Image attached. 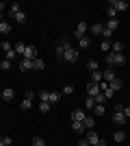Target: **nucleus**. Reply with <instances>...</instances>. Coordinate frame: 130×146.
Returning <instances> with one entry per match:
<instances>
[{"instance_id": "1", "label": "nucleus", "mask_w": 130, "mask_h": 146, "mask_svg": "<svg viewBox=\"0 0 130 146\" xmlns=\"http://www.w3.org/2000/svg\"><path fill=\"white\" fill-rule=\"evenodd\" d=\"M106 63H108V68H113V66H124L126 63V57H124V52H106Z\"/></svg>"}, {"instance_id": "2", "label": "nucleus", "mask_w": 130, "mask_h": 146, "mask_svg": "<svg viewBox=\"0 0 130 146\" xmlns=\"http://www.w3.org/2000/svg\"><path fill=\"white\" fill-rule=\"evenodd\" d=\"M87 31H89V24H85V22H80V24L76 26V31H74V37H76V39H82V37L87 35Z\"/></svg>"}, {"instance_id": "3", "label": "nucleus", "mask_w": 130, "mask_h": 146, "mask_svg": "<svg viewBox=\"0 0 130 146\" xmlns=\"http://www.w3.org/2000/svg\"><path fill=\"white\" fill-rule=\"evenodd\" d=\"M22 59H37V48H35V46H26V50H24V57H22Z\"/></svg>"}, {"instance_id": "4", "label": "nucleus", "mask_w": 130, "mask_h": 146, "mask_svg": "<svg viewBox=\"0 0 130 146\" xmlns=\"http://www.w3.org/2000/svg\"><path fill=\"white\" fill-rule=\"evenodd\" d=\"M115 79H117V74H115L113 68H108V70L102 72V81H106V83H111V81H115Z\"/></svg>"}, {"instance_id": "5", "label": "nucleus", "mask_w": 130, "mask_h": 146, "mask_svg": "<svg viewBox=\"0 0 130 146\" xmlns=\"http://www.w3.org/2000/svg\"><path fill=\"white\" fill-rule=\"evenodd\" d=\"M113 122H115L117 127H124L126 122H128V118H126L124 113H119V111H115V113H113Z\"/></svg>"}, {"instance_id": "6", "label": "nucleus", "mask_w": 130, "mask_h": 146, "mask_svg": "<svg viewBox=\"0 0 130 146\" xmlns=\"http://www.w3.org/2000/svg\"><path fill=\"white\" fill-rule=\"evenodd\" d=\"M65 61H69V63H74V61H78V50L76 48H69L67 52H65V57H63Z\"/></svg>"}, {"instance_id": "7", "label": "nucleus", "mask_w": 130, "mask_h": 146, "mask_svg": "<svg viewBox=\"0 0 130 146\" xmlns=\"http://www.w3.org/2000/svg\"><path fill=\"white\" fill-rule=\"evenodd\" d=\"M111 7L115 11H124V9H128V2H126V0H113Z\"/></svg>"}, {"instance_id": "8", "label": "nucleus", "mask_w": 130, "mask_h": 146, "mask_svg": "<svg viewBox=\"0 0 130 146\" xmlns=\"http://www.w3.org/2000/svg\"><path fill=\"white\" fill-rule=\"evenodd\" d=\"M87 94L95 98V96L100 94V85H95V83H91V81H89V85H87Z\"/></svg>"}, {"instance_id": "9", "label": "nucleus", "mask_w": 130, "mask_h": 146, "mask_svg": "<svg viewBox=\"0 0 130 146\" xmlns=\"http://www.w3.org/2000/svg\"><path fill=\"white\" fill-rule=\"evenodd\" d=\"M0 98H2V100H13V98H15V92H13L11 87H5L2 94H0Z\"/></svg>"}, {"instance_id": "10", "label": "nucleus", "mask_w": 130, "mask_h": 146, "mask_svg": "<svg viewBox=\"0 0 130 146\" xmlns=\"http://www.w3.org/2000/svg\"><path fill=\"white\" fill-rule=\"evenodd\" d=\"M85 137H87V142H89V144H98V142H100V137H98V133H95V131H93V129H91V131H87V135H85Z\"/></svg>"}, {"instance_id": "11", "label": "nucleus", "mask_w": 130, "mask_h": 146, "mask_svg": "<svg viewBox=\"0 0 130 146\" xmlns=\"http://www.w3.org/2000/svg\"><path fill=\"white\" fill-rule=\"evenodd\" d=\"M85 116H87V113H85L82 109L72 111V122H82V120H85Z\"/></svg>"}, {"instance_id": "12", "label": "nucleus", "mask_w": 130, "mask_h": 146, "mask_svg": "<svg viewBox=\"0 0 130 146\" xmlns=\"http://www.w3.org/2000/svg\"><path fill=\"white\" fill-rule=\"evenodd\" d=\"M93 124H95V118H93V116H85V120H82V127H85V131H91Z\"/></svg>"}, {"instance_id": "13", "label": "nucleus", "mask_w": 130, "mask_h": 146, "mask_svg": "<svg viewBox=\"0 0 130 146\" xmlns=\"http://www.w3.org/2000/svg\"><path fill=\"white\" fill-rule=\"evenodd\" d=\"M20 70H22V72L33 70V61H31V59H22V61H20Z\"/></svg>"}, {"instance_id": "14", "label": "nucleus", "mask_w": 130, "mask_h": 146, "mask_svg": "<svg viewBox=\"0 0 130 146\" xmlns=\"http://www.w3.org/2000/svg\"><path fill=\"white\" fill-rule=\"evenodd\" d=\"M108 87H111L113 92H119L122 87H124V81H122V79H115V81H111V83H108Z\"/></svg>"}, {"instance_id": "15", "label": "nucleus", "mask_w": 130, "mask_h": 146, "mask_svg": "<svg viewBox=\"0 0 130 146\" xmlns=\"http://www.w3.org/2000/svg\"><path fill=\"white\" fill-rule=\"evenodd\" d=\"M48 103H50V105H59V103H61V94H59V92H50Z\"/></svg>"}, {"instance_id": "16", "label": "nucleus", "mask_w": 130, "mask_h": 146, "mask_svg": "<svg viewBox=\"0 0 130 146\" xmlns=\"http://www.w3.org/2000/svg\"><path fill=\"white\" fill-rule=\"evenodd\" d=\"M104 105H95V107H93V118H102L104 116Z\"/></svg>"}, {"instance_id": "17", "label": "nucleus", "mask_w": 130, "mask_h": 146, "mask_svg": "<svg viewBox=\"0 0 130 146\" xmlns=\"http://www.w3.org/2000/svg\"><path fill=\"white\" fill-rule=\"evenodd\" d=\"M113 140H115V142H124V140H126V131H122V129H117V131L113 133Z\"/></svg>"}, {"instance_id": "18", "label": "nucleus", "mask_w": 130, "mask_h": 146, "mask_svg": "<svg viewBox=\"0 0 130 146\" xmlns=\"http://www.w3.org/2000/svg\"><path fill=\"white\" fill-rule=\"evenodd\" d=\"M89 31H91L93 35H102V31H104V24H91V26H89Z\"/></svg>"}, {"instance_id": "19", "label": "nucleus", "mask_w": 130, "mask_h": 146, "mask_svg": "<svg viewBox=\"0 0 130 146\" xmlns=\"http://www.w3.org/2000/svg\"><path fill=\"white\" fill-rule=\"evenodd\" d=\"M13 50H15V55H18V57H24L26 44H22V42H20V44H15V48H13Z\"/></svg>"}, {"instance_id": "20", "label": "nucleus", "mask_w": 130, "mask_h": 146, "mask_svg": "<svg viewBox=\"0 0 130 146\" xmlns=\"http://www.w3.org/2000/svg\"><path fill=\"white\" fill-rule=\"evenodd\" d=\"M100 81H102V72H100V70H95V72H91V83H95V85H100Z\"/></svg>"}, {"instance_id": "21", "label": "nucleus", "mask_w": 130, "mask_h": 146, "mask_svg": "<svg viewBox=\"0 0 130 146\" xmlns=\"http://www.w3.org/2000/svg\"><path fill=\"white\" fill-rule=\"evenodd\" d=\"M0 33H2V35H7V33H11V24L2 20V22H0Z\"/></svg>"}, {"instance_id": "22", "label": "nucleus", "mask_w": 130, "mask_h": 146, "mask_svg": "<svg viewBox=\"0 0 130 146\" xmlns=\"http://www.w3.org/2000/svg\"><path fill=\"white\" fill-rule=\"evenodd\" d=\"M111 50H113V52H124V44H122V42H113Z\"/></svg>"}, {"instance_id": "23", "label": "nucleus", "mask_w": 130, "mask_h": 146, "mask_svg": "<svg viewBox=\"0 0 130 146\" xmlns=\"http://www.w3.org/2000/svg\"><path fill=\"white\" fill-rule=\"evenodd\" d=\"M72 131H74V133H80V135H82V131H85L82 122H72Z\"/></svg>"}, {"instance_id": "24", "label": "nucleus", "mask_w": 130, "mask_h": 146, "mask_svg": "<svg viewBox=\"0 0 130 146\" xmlns=\"http://www.w3.org/2000/svg\"><path fill=\"white\" fill-rule=\"evenodd\" d=\"M117 26H119V20H117V18H113V20H108V22H106V29H108V31H115Z\"/></svg>"}, {"instance_id": "25", "label": "nucleus", "mask_w": 130, "mask_h": 146, "mask_svg": "<svg viewBox=\"0 0 130 146\" xmlns=\"http://www.w3.org/2000/svg\"><path fill=\"white\" fill-rule=\"evenodd\" d=\"M89 44H91V39L89 37H82V39H78V46H80V50H85V48H89Z\"/></svg>"}, {"instance_id": "26", "label": "nucleus", "mask_w": 130, "mask_h": 146, "mask_svg": "<svg viewBox=\"0 0 130 146\" xmlns=\"http://www.w3.org/2000/svg\"><path fill=\"white\" fill-rule=\"evenodd\" d=\"M95 105H98V103H95V98H93V96H87V100H85V107H87V109L93 111V107H95Z\"/></svg>"}, {"instance_id": "27", "label": "nucleus", "mask_w": 130, "mask_h": 146, "mask_svg": "<svg viewBox=\"0 0 130 146\" xmlns=\"http://www.w3.org/2000/svg\"><path fill=\"white\" fill-rule=\"evenodd\" d=\"M43 68H46L43 59H33V70H43Z\"/></svg>"}, {"instance_id": "28", "label": "nucleus", "mask_w": 130, "mask_h": 146, "mask_svg": "<svg viewBox=\"0 0 130 146\" xmlns=\"http://www.w3.org/2000/svg\"><path fill=\"white\" fill-rule=\"evenodd\" d=\"M13 20H15L18 24H24V22H26V13H24V11H20L18 15H13Z\"/></svg>"}, {"instance_id": "29", "label": "nucleus", "mask_w": 130, "mask_h": 146, "mask_svg": "<svg viewBox=\"0 0 130 146\" xmlns=\"http://www.w3.org/2000/svg\"><path fill=\"white\" fill-rule=\"evenodd\" d=\"M102 37H104V42H113V39H111V37H113V31H108V29L104 26V31H102Z\"/></svg>"}, {"instance_id": "30", "label": "nucleus", "mask_w": 130, "mask_h": 146, "mask_svg": "<svg viewBox=\"0 0 130 146\" xmlns=\"http://www.w3.org/2000/svg\"><path fill=\"white\" fill-rule=\"evenodd\" d=\"M87 68H89L91 72H95V70H98V61H95V59H89V61H87Z\"/></svg>"}, {"instance_id": "31", "label": "nucleus", "mask_w": 130, "mask_h": 146, "mask_svg": "<svg viewBox=\"0 0 130 146\" xmlns=\"http://www.w3.org/2000/svg\"><path fill=\"white\" fill-rule=\"evenodd\" d=\"M20 107H22V109H24V111H26V109H31V107H33V100H31V98H24Z\"/></svg>"}, {"instance_id": "32", "label": "nucleus", "mask_w": 130, "mask_h": 146, "mask_svg": "<svg viewBox=\"0 0 130 146\" xmlns=\"http://www.w3.org/2000/svg\"><path fill=\"white\" fill-rule=\"evenodd\" d=\"M50 107H52L50 103H39V111H43V113H48V111H50Z\"/></svg>"}, {"instance_id": "33", "label": "nucleus", "mask_w": 130, "mask_h": 146, "mask_svg": "<svg viewBox=\"0 0 130 146\" xmlns=\"http://www.w3.org/2000/svg\"><path fill=\"white\" fill-rule=\"evenodd\" d=\"M48 98H50V92H39V100L41 103H48Z\"/></svg>"}, {"instance_id": "34", "label": "nucleus", "mask_w": 130, "mask_h": 146, "mask_svg": "<svg viewBox=\"0 0 130 146\" xmlns=\"http://www.w3.org/2000/svg\"><path fill=\"white\" fill-rule=\"evenodd\" d=\"M95 103H98V105H104V103H106V96L102 94V92H100L98 96H95Z\"/></svg>"}, {"instance_id": "35", "label": "nucleus", "mask_w": 130, "mask_h": 146, "mask_svg": "<svg viewBox=\"0 0 130 146\" xmlns=\"http://www.w3.org/2000/svg\"><path fill=\"white\" fill-rule=\"evenodd\" d=\"M9 68H11V61H7V59L0 61V70H9Z\"/></svg>"}, {"instance_id": "36", "label": "nucleus", "mask_w": 130, "mask_h": 146, "mask_svg": "<svg viewBox=\"0 0 130 146\" xmlns=\"http://www.w3.org/2000/svg\"><path fill=\"white\" fill-rule=\"evenodd\" d=\"M56 57H59V59H63V57H65V50H63V46H61V44L56 46Z\"/></svg>"}, {"instance_id": "37", "label": "nucleus", "mask_w": 130, "mask_h": 146, "mask_svg": "<svg viewBox=\"0 0 130 146\" xmlns=\"http://www.w3.org/2000/svg\"><path fill=\"white\" fill-rule=\"evenodd\" d=\"M5 59H7V61H13V59H18V55H15V50H9Z\"/></svg>"}, {"instance_id": "38", "label": "nucleus", "mask_w": 130, "mask_h": 146, "mask_svg": "<svg viewBox=\"0 0 130 146\" xmlns=\"http://www.w3.org/2000/svg\"><path fill=\"white\" fill-rule=\"evenodd\" d=\"M0 48L5 50V52H9V50H13V48H11V42H2V44H0Z\"/></svg>"}, {"instance_id": "39", "label": "nucleus", "mask_w": 130, "mask_h": 146, "mask_svg": "<svg viewBox=\"0 0 130 146\" xmlns=\"http://www.w3.org/2000/svg\"><path fill=\"white\" fill-rule=\"evenodd\" d=\"M33 146H46L43 137H35V140H33Z\"/></svg>"}, {"instance_id": "40", "label": "nucleus", "mask_w": 130, "mask_h": 146, "mask_svg": "<svg viewBox=\"0 0 130 146\" xmlns=\"http://www.w3.org/2000/svg\"><path fill=\"white\" fill-rule=\"evenodd\" d=\"M111 44L113 42H102V50H104V52H111Z\"/></svg>"}, {"instance_id": "41", "label": "nucleus", "mask_w": 130, "mask_h": 146, "mask_svg": "<svg viewBox=\"0 0 130 146\" xmlns=\"http://www.w3.org/2000/svg\"><path fill=\"white\" fill-rule=\"evenodd\" d=\"M106 13H108V20H113V18H115V15H117V11H115L113 7H108V11H106Z\"/></svg>"}, {"instance_id": "42", "label": "nucleus", "mask_w": 130, "mask_h": 146, "mask_svg": "<svg viewBox=\"0 0 130 146\" xmlns=\"http://www.w3.org/2000/svg\"><path fill=\"white\" fill-rule=\"evenodd\" d=\"M72 92H74V85H65V90H63L61 94H72Z\"/></svg>"}, {"instance_id": "43", "label": "nucleus", "mask_w": 130, "mask_h": 146, "mask_svg": "<svg viewBox=\"0 0 130 146\" xmlns=\"http://www.w3.org/2000/svg\"><path fill=\"white\" fill-rule=\"evenodd\" d=\"M124 107H126V105H122V103H117V105H115V111H119V113H124Z\"/></svg>"}, {"instance_id": "44", "label": "nucleus", "mask_w": 130, "mask_h": 146, "mask_svg": "<svg viewBox=\"0 0 130 146\" xmlns=\"http://www.w3.org/2000/svg\"><path fill=\"white\" fill-rule=\"evenodd\" d=\"M78 146H91V144L87 142V137H80V142H78Z\"/></svg>"}, {"instance_id": "45", "label": "nucleus", "mask_w": 130, "mask_h": 146, "mask_svg": "<svg viewBox=\"0 0 130 146\" xmlns=\"http://www.w3.org/2000/svg\"><path fill=\"white\" fill-rule=\"evenodd\" d=\"M124 116H126V118H130V107H124Z\"/></svg>"}, {"instance_id": "46", "label": "nucleus", "mask_w": 130, "mask_h": 146, "mask_svg": "<svg viewBox=\"0 0 130 146\" xmlns=\"http://www.w3.org/2000/svg\"><path fill=\"white\" fill-rule=\"evenodd\" d=\"M93 146H106V142L102 140V137H100V142H98V144H93Z\"/></svg>"}, {"instance_id": "47", "label": "nucleus", "mask_w": 130, "mask_h": 146, "mask_svg": "<svg viewBox=\"0 0 130 146\" xmlns=\"http://www.w3.org/2000/svg\"><path fill=\"white\" fill-rule=\"evenodd\" d=\"M5 7H7V5H5V2H0V13L5 11Z\"/></svg>"}, {"instance_id": "48", "label": "nucleus", "mask_w": 130, "mask_h": 146, "mask_svg": "<svg viewBox=\"0 0 130 146\" xmlns=\"http://www.w3.org/2000/svg\"><path fill=\"white\" fill-rule=\"evenodd\" d=\"M0 146H7V144H5V137H2V135H0Z\"/></svg>"}, {"instance_id": "49", "label": "nucleus", "mask_w": 130, "mask_h": 146, "mask_svg": "<svg viewBox=\"0 0 130 146\" xmlns=\"http://www.w3.org/2000/svg\"><path fill=\"white\" fill-rule=\"evenodd\" d=\"M0 22H2V13H0Z\"/></svg>"}, {"instance_id": "50", "label": "nucleus", "mask_w": 130, "mask_h": 146, "mask_svg": "<svg viewBox=\"0 0 130 146\" xmlns=\"http://www.w3.org/2000/svg\"><path fill=\"white\" fill-rule=\"evenodd\" d=\"M128 9H130V2H128Z\"/></svg>"}]
</instances>
